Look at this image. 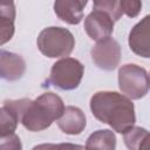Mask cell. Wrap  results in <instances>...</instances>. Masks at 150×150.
<instances>
[{
  "label": "cell",
  "mask_w": 150,
  "mask_h": 150,
  "mask_svg": "<svg viewBox=\"0 0 150 150\" xmlns=\"http://www.w3.org/2000/svg\"><path fill=\"white\" fill-rule=\"evenodd\" d=\"M18 124L19 118L16 112L8 105L4 104V107L0 108V137L14 134Z\"/></svg>",
  "instance_id": "cell-15"
},
{
  "label": "cell",
  "mask_w": 150,
  "mask_h": 150,
  "mask_svg": "<svg viewBox=\"0 0 150 150\" xmlns=\"http://www.w3.org/2000/svg\"><path fill=\"white\" fill-rule=\"evenodd\" d=\"M4 104L12 108L19 118V122L33 132L42 131L57 121L64 110L62 98L54 93H43L38 98L6 100Z\"/></svg>",
  "instance_id": "cell-1"
},
{
  "label": "cell",
  "mask_w": 150,
  "mask_h": 150,
  "mask_svg": "<svg viewBox=\"0 0 150 150\" xmlns=\"http://www.w3.org/2000/svg\"><path fill=\"white\" fill-rule=\"evenodd\" d=\"M123 139L129 150H149V131L144 128H130L123 134Z\"/></svg>",
  "instance_id": "cell-14"
},
{
  "label": "cell",
  "mask_w": 150,
  "mask_h": 150,
  "mask_svg": "<svg viewBox=\"0 0 150 150\" xmlns=\"http://www.w3.org/2000/svg\"><path fill=\"white\" fill-rule=\"evenodd\" d=\"M93 8L102 9L114 20V22L118 21L123 15L120 1L117 0H95L93 4Z\"/></svg>",
  "instance_id": "cell-16"
},
{
  "label": "cell",
  "mask_w": 150,
  "mask_h": 150,
  "mask_svg": "<svg viewBox=\"0 0 150 150\" xmlns=\"http://www.w3.org/2000/svg\"><path fill=\"white\" fill-rule=\"evenodd\" d=\"M39 50L47 57H67L75 47V38L70 30L63 27H47L38 36Z\"/></svg>",
  "instance_id": "cell-3"
},
{
  "label": "cell",
  "mask_w": 150,
  "mask_h": 150,
  "mask_svg": "<svg viewBox=\"0 0 150 150\" xmlns=\"http://www.w3.org/2000/svg\"><path fill=\"white\" fill-rule=\"evenodd\" d=\"M26 71L25 59L16 54L5 49H0V79L5 81H18Z\"/></svg>",
  "instance_id": "cell-9"
},
{
  "label": "cell",
  "mask_w": 150,
  "mask_h": 150,
  "mask_svg": "<svg viewBox=\"0 0 150 150\" xmlns=\"http://www.w3.org/2000/svg\"><path fill=\"white\" fill-rule=\"evenodd\" d=\"M114 20L102 9L93 8L84 19V30L91 40L101 41L110 38L114 32Z\"/></svg>",
  "instance_id": "cell-7"
},
{
  "label": "cell",
  "mask_w": 150,
  "mask_h": 150,
  "mask_svg": "<svg viewBox=\"0 0 150 150\" xmlns=\"http://www.w3.org/2000/svg\"><path fill=\"white\" fill-rule=\"evenodd\" d=\"M15 5L13 1H0V46L11 41L15 27Z\"/></svg>",
  "instance_id": "cell-12"
},
{
  "label": "cell",
  "mask_w": 150,
  "mask_h": 150,
  "mask_svg": "<svg viewBox=\"0 0 150 150\" xmlns=\"http://www.w3.org/2000/svg\"><path fill=\"white\" fill-rule=\"evenodd\" d=\"M83 74L84 66L79 60L63 57L52 66L47 83L60 90H74L80 86Z\"/></svg>",
  "instance_id": "cell-4"
},
{
  "label": "cell",
  "mask_w": 150,
  "mask_h": 150,
  "mask_svg": "<svg viewBox=\"0 0 150 150\" xmlns=\"http://www.w3.org/2000/svg\"><path fill=\"white\" fill-rule=\"evenodd\" d=\"M118 87L129 100H141L149 91L148 71L135 63L122 66L118 69Z\"/></svg>",
  "instance_id": "cell-5"
},
{
  "label": "cell",
  "mask_w": 150,
  "mask_h": 150,
  "mask_svg": "<svg viewBox=\"0 0 150 150\" xmlns=\"http://www.w3.org/2000/svg\"><path fill=\"white\" fill-rule=\"evenodd\" d=\"M116 136L109 129H100L94 131L86 142L84 150H115Z\"/></svg>",
  "instance_id": "cell-13"
},
{
  "label": "cell",
  "mask_w": 150,
  "mask_h": 150,
  "mask_svg": "<svg viewBox=\"0 0 150 150\" xmlns=\"http://www.w3.org/2000/svg\"><path fill=\"white\" fill-rule=\"evenodd\" d=\"M56 123L62 132L67 135H79L84 130L87 120L84 112L80 108L68 105L64 107V110Z\"/></svg>",
  "instance_id": "cell-10"
},
{
  "label": "cell",
  "mask_w": 150,
  "mask_h": 150,
  "mask_svg": "<svg viewBox=\"0 0 150 150\" xmlns=\"http://www.w3.org/2000/svg\"><path fill=\"white\" fill-rule=\"evenodd\" d=\"M32 150H84V146L73 143H43L35 145Z\"/></svg>",
  "instance_id": "cell-17"
},
{
  "label": "cell",
  "mask_w": 150,
  "mask_h": 150,
  "mask_svg": "<svg viewBox=\"0 0 150 150\" xmlns=\"http://www.w3.org/2000/svg\"><path fill=\"white\" fill-rule=\"evenodd\" d=\"M93 62L103 70H114L121 60V46L112 39L107 38L104 40L97 41V43L90 50Z\"/></svg>",
  "instance_id": "cell-6"
},
{
  "label": "cell",
  "mask_w": 150,
  "mask_h": 150,
  "mask_svg": "<svg viewBox=\"0 0 150 150\" xmlns=\"http://www.w3.org/2000/svg\"><path fill=\"white\" fill-rule=\"evenodd\" d=\"M128 43L130 49L138 56L150 57V16H144L129 33Z\"/></svg>",
  "instance_id": "cell-8"
},
{
  "label": "cell",
  "mask_w": 150,
  "mask_h": 150,
  "mask_svg": "<svg viewBox=\"0 0 150 150\" xmlns=\"http://www.w3.org/2000/svg\"><path fill=\"white\" fill-rule=\"evenodd\" d=\"M90 110L96 120L124 134L136 122L135 107L131 100L117 91H97L90 98Z\"/></svg>",
  "instance_id": "cell-2"
},
{
  "label": "cell",
  "mask_w": 150,
  "mask_h": 150,
  "mask_svg": "<svg viewBox=\"0 0 150 150\" xmlns=\"http://www.w3.org/2000/svg\"><path fill=\"white\" fill-rule=\"evenodd\" d=\"M0 150H22V144L19 136L12 134L0 137Z\"/></svg>",
  "instance_id": "cell-19"
},
{
  "label": "cell",
  "mask_w": 150,
  "mask_h": 150,
  "mask_svg": "<svg viewBox=\"0 0 150 150\" xmlns=\"http://www.w3.org/2000/svg\"><path fill=\"white\" fill-rule=\"evenodd\" d=\"M87 4V0H56L54 2V12L63 22L79 25L83 19V9Z\"/></svg>",
  "instance_id": "cell-11"
},
{
  "label": "cell",
  "mask_w": 150,
  "mask_h": 150,
  "mask_svg": "<svg viewBox=\"0 0 150 150\" xmlns=\"http://www.w3.org/2000/svg\"><path fill=\"white\" fill-rule=\"evenodd\" d=\"M120 6L123 14H127L129 18H135L139 14L142 9V2L137 0H122Z\"/></svg>",
  "instance_id": "cell-18"
}]
</instances>
